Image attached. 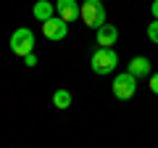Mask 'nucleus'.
Returning a JSON list of instances; mask_svg holds the SVG:
<instances>
[{
  "label": "nucleus",
  "mask_w": 158,
  "mask_h": 148,
  "mask_svg": "<svg viewBox=\"0 0 158 148\" xmlns=\"http://www.w3.org/2000/svg\"><path fill=\"white\" fill-rule=\"evenodd\" d=\"M11 50L16 53V56H27V53L34 50V32L27 27H19L16 32L11 34Z\"/></svg>",
  "instance_id": "obj_3"
},
{
  "label": "nucleus",
  "mask_w": 158,
  "mask_h": 148,
  "mask_svg": "<svg viewBox=\"0 0 158 148\" xmlns=\"http://www.w3.org/2000/svg\"><path fill=\"white\" fill-rule=\"evenodd\" d=\"M32 16L37 21H48L50 16H56V3H48V0H37L32 8Z\"/></svg>",
  "instance_id": "obj_9"
},
{
  "label": "nucleus",
  "mask_w": 158,
  "mask_h": 148,
  "mask_svg": "<svg viewBox=\"0 0 158 148\" xmlns=\"http://www.w3.org/2000/svg\"><path fill=\"white\" fill-rule=\"evenodd\" d=\"M116 63H118V56L113 48H98L90 58V66L95 74H111L116 69Z\"/></svg>",
  "instance_id": "obj_2"
},
{
  "label": "nucleus",
  "mask_w": 158,
  "mask_h": 148,
  "mask_svg": "<svg viewBox=\"0 0 158 148\" xmlns=\"http://www.w3.org/2000/svg\"><path fill=\"white\" fill-rule=\"evenodd\" d=\"M79 8L82 6H79L77 0H56V13L63 19V21H69V24L79 16Z\"/></svg>",
  "instance_id": "obj_6"
},
{
  "label": "nucleus",
  "mask_w": 158,
  "mask_h": 148,
  "mask_svg": "<svg viewBox=\"0 0 158 148\" xmlns=\"http://www.w3.org/2000/svg\"><path fill=\"white\" fill-rule=\"evenodd\" d=\"M148 40L150 42H158V19L153 24H148Z\"/></svg>",
  "instance_id": "obj_11"
},
{
  "label": "nucleus",
  "mask_w": 158,
  "mask_h": 148,
  "mask_svg": "<svg viewBox=\"0 0 158 148\" xmlns=\"http://www.w3.org/2000/svg\"><path fill=\"white\" fill-rule=\"evenodd\" d=\"M24 63H27V66H37V56H34V50L24 56Z\"/></svg>",
  "instance_id": "obj_13"
},
{
  "label": "nucleus",
  "mask_w": 158,
  "mask_h": 148,
  "mask_svg": "<svg viewBox=\"0 0 158 148\" xmlns=\"http://www.w3.org/2000/svg\"><path fill=\"white\" fill-rule=\"evenodd\" d=\"M95 32H98L95 40H98V45H100V48H111L113 42L118 40V29L113 27V24H100Z\"/></svg>",
  "instance_id": "obj_7"
},
{
  "label": "nucleus",
  "mask_w": 158,
  "mask_h": 148,
  "mask_svg": "<svg viewBox=\"0 0 158 148\" xmlns=\"http://www.w3.org/2000/svg\"><path fill=\"white\" fill-rule=\"evenodd\" d=\"M150 93H156V95H158V72L150 74Z\"/></svg>",
  "instance_id": "obj_12"
},
{
  "label": "nucleus",
  "mask_w": 158,
  "mask_h": 148,
  "mask_svg": "<svg viewBox=\"0 0 158 148\" xmlns=\"http://www.w3.org/2000/svg\"><path fill=\"white\" fill-rule=\"evenodd\" d=\"M79 19L92 29L106 24V6H103V0H85L82 8H79Z\"/></svg>",
  "instance_id": "obj_1"
},
{
  "label": "nucleus",
  "mask_w": 158,
  "mask_h": 148,
  "mask_svg": "<svg viewBox=\"0 0 158 148\" xmlns=\"http://www.w3.org/2000/svg\"><path fill=\"white\" fill-rule=\"evenodd\" d=\"M111 87H113V95H116L118 101H129V98L135 95V90H137V77H135L132 72L116 74Z\"/></svg>",
  "instance_id": "obj_4"
},
{
  "label": "nucleus",
  "mask_w": 158,
  "mask_h": 148,
  "mask_svg": "<svg viewBox=\"0 0 158 148\" xmlns=\"http://www.w3.org/2000/svg\"><path fill=\"white\" fill-rule=\"evenodd\" d=\"M42 34H45L48 40H53V42L66 40V34H69V21H63L61 16H50L48 21H42Z\"/></svg>",
  "instance_id": "obj_5"
},
{
  "label": "nucleus",
  "mask_w": 158,
  "mask_h": 148,
  "mask_svg": "<svg viewBox=\"0 0 158 148\" xmlns=\"http://www.w3.org/2000/svg\"><path fill=\"white\" fill-rule=\"evenodd\" d=\"M127 72H132L135 77H150L153 63H150V58H145V56H135L129 61V66H127Z\"/></svg>",
  "instance_id": "obj_8"
},
{
  "label": "nucleus",
  "mask_w": 158,
  "mask_h": 148,
  "mask_svg": "<svg viewBox=\"0 0 158 148\" xmlns=\"http://www.w3.org/2000/svg\"><path fill=\"white\" fill-rule=\"evenodd\" d=\"M53 106L61 108V111H66V108L71 106V93L63 90V87H61V90H56V93H53Z\"/></svg>",
  "instance_id": "obj_10"
},
{
  "label": "nucleus",
  "mask_w": 158,
  "mask_h": 148,
  "mask_svg": "<svg viewBox=\"0 0 158 148\" xmlns=\"http://www.w3.org/2000/svg\"><path fill=\"white\" fill-rule=\"evenodd\" d=\"M150 11H153V19H158V0H153V6H150Z\"/></svg>",
  "instance_id": "obj_14"
}]
</instances>
